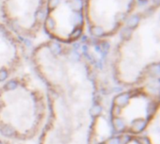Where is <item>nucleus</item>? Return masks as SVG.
Wrapping results in <instances>:
<instances>
[{"label":"nucleus","mask_w":160,"mask_h":144,"mask_svg":"<svg viewBox=\"0 0 160 144\" xmlns=\"http://www.w3.org/2000/svg\"><path fill=\"white\" fill-rule=\"evenodd\" d=\"M49 115L46 89L29 73L0 84V137L28 141L40 136Z\"/></svg>","instance_id":"obj_3"},{"label":"nucleus","mask_w":160,"mask_h":144,"mask_svg":"<svg viewBox=\"0 0 160 144\" xmlns=\"http://www.w3.org/2000/svg\"><path fill=\"white\" fill-rule=\"evenodd\" d=\"M159 115V85L147 82L126 88L111 99L108 124L112 134L143 135Z\"/></svg>","instance_id":"obj_4"},{"label":"nucleus","mask_w":160,"mask_h":144,"mask_svg":"<svg viewBox=\"0 0 160 144\" xmlns=\"http://www.w3.org/2000/svg\"><path fill=\"white\" fill-rule=\"evenodd\" d=\"M96 144H151L143 135L111 134Z\"/></svg>","instance_id":"obj_9"},{"label":"nucleus","mask_w":160,"mask_h":144,"mask_svg":"<svg viewBox=\"0 0 160 144\" xmlns=\"http://www.w3.org/2000/svg\"><path fill=\"white\" fill-rule=\"evenodd\" d=\"M0 144H25L22 141H16V140H11L8 138H4L0 137Z\"/></svg>","instance_id":"obj_10"},{"label":"nucleus","mask_w":160,"mask_h":144,"mask_svg":"<svg viewBox=\"0 0 160 144\" xmlns=\"http://www.w3.org/2000/svg\"><path fill=\"white\" fill-rule=\"evenodd\" d=\"M160 7L154 4L141 13L114 52L112 72L125 88L159 79Z\"/></svg>","instance_id":"obj_2"},{"label":"nucleus","mask_w":160,"mask_h":144,"mask_svg":"<svg viewBox=\"0 0 160 144\" xmlns=\"http://www.w3.org/2000/svg\"><path fill=\"white\" fill-rule=\"evenodd\" d=\"M86 26L94 38L116 35L133 14L137 0H84Z\"/></svg>","instance_id":"obj_6"},{"label":"nucleus","mask_w":160,"mask_h":144,"mask_svg":"<svg viewBox=\"0 0 160 144\" xmlns=\"http://www.w3.org/2000/svg\"><path fill=\"white\" fill-rule=\"evenodd\" d=\"M143 1H151V0H143Z\"/></svg>","instance_id":"obj_11"},{"label":"nucleus","mask_w":160,"mask_h":144,"mask_svg":"<svg viewBox=\"0 0 160 144\" xmlns=\"http://www.w3.org/2000/svg\"><path fill=\"white\" fill-rule=\"evenodd\" d=\"M86 27L84 0H48L43 29L51 39L75 43Z\"/></svg>","instance_id":"obj_5"},{"label":"nucleus","mask_w":160,"mask_h":144,"mask_svg":"<svg viewBox=\"0 0 160 144\" xmlns=\"http://www.w3.org/2000/svg\"><path fill=\"white\" fill-rule=\"evenodd\" d=\"M31 60L49 104L39 144H92L101 110L94 59L75 43L50 39L35 48Z\"/></svg>","instance_id":"obj_1"},{"label":"nucleus","mask_w":160,"mask_h":144,"mask_svg":"<svg viewBox=\"0 0 160 144\" xmlns=\"http://www.w3.org/2000/svg\"><path fill=\"white\" fill-rule=\"evenodd\" d=\"M48 0H0L5 25L19 38L33 39L43 29Z\"/></svg>","instance_id":"obj_7"},{"label":"nucleus","mask_w":160,"mask_h":144,"mask_svg":"<svg viewBox=\"0 0 160 144\" xmlns=\"http://www.w3.org/2000/svg\"><path fill=\"white\" fill-rule=\"evenodd\" d=\"M25 59V48L19 38L0 17V84L16 75Z\"/></svg>","instance_id":"obj_8"}]
</instances>
